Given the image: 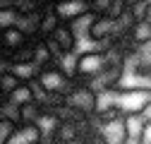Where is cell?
Listing matches in <instances>:
<instances>
[{
    "instance_id": "cell-15",
    "label": "cell",
    "mask_w": 151,
    "mask_h": 144,
    "mask_svg": "<svg viewBox=\"0 0 151 144\" xmlns=\"http://www.w3.org/2000/svg\"><path fill=\"white\" fill-rule=\"evenodd\" d=\"M146 118L142 115V113H137V115H125V125H127V135L129 137H134V139H142V135H144V127H146Z\"/></svg>"
},
{
    "instance_id": "cell-13",
    "label": "cell",
    "mask_w": 151,
    "mask_h": 144,
    "mask_svg": "<svg viewBox=\"0 0 151 144\" xmlns=\"http://www.w3.org/2000/svg\"><path fill=\"white\" fill-rule=\"evenodd\" d=\"M10 72H12L19 82H36V79H39L41 67L36 65V63H24V65H12Z\"/></svg>"
},
{
    "instance_id": "cell-4",
    "label": "cell",
    "mask_w": 151,
    "mask_h": 144,
    "mask_svg": "<svg viewBox=\"0 0 151 144\" xmlns=\"http://www.w3.org/2000/svg\"><path fill=\"white\" fill-rule=\"evenodd\" d=\"M65 103L72 108L74 113L93 118L96 111H99V91H96V89H91L86 82H79L77 79V86L65 96Z\"/></svg>"
},
{
    "instance_id": "cell-19",
    "label": "cell",
    "mask_w": 151,
    "mask_h": 144,
    "mask_svg": "<svg viewBox=\"0 0 151 144\" xmlns=\"http://www.w3.org/2000/svg\"><path fill=\"white\" fill-rule=\"evenodd\" d=\"M17 127H19L17 122H12V120H3V118H0V144H7L10 137L17 132Z\"/></svg>"
},
{
    "instance_id": "cell-2",
    "label": "cell",
    "mask_w": 151,
    "mask_h": 144,
    "mask_svg": "<svg viewBox=\"0 0 151 144\" xmlns=\"http://www.w3.org/2000/svg\"><path fill=\"white\" fill-rule=\"evenodd\" d=\"M118 106L125 115H137L144 113L151 106V84L139 86H120L118 89Z\"/></svg>"
},
{
    "instance_id": "cell-1",
    "label": "cell",
    "mask_w": 151,
    "mask_h": 144,
    "mask_svg": "<svg viewBox=\"0 0 151 144\" xmlns=\"http://www.w3.org/2000/svg\"><path fill=\"white\" fill-rule=\"evenodd\" d=\"M108 65H113V63L108 58L106 48H91V50L77 53V75H74V79L91 82L93 77H99Z\"/></svg>"
},
{
    "instance_id": "cell-6",
    "label": "cell",
    "mask_w": 151,
    "mask_h": 144,
    "mask_svg": "<svg viewBox=\"0 0 151 144\" xmlns=\"http://www.w3.org/2000/svg\"><path fill=\"white\" fill-rule=\"evenodd\" d=\"M55 7H58L63 22H67V24H72L74 19H79V17L91 12V3L89 0H65V3H58Z\"/></svg>"
},
{
    "instance_id": "cell-20",
    "label": "cell",
    "mask_w": 151,
    "mask_h": 144,
    "mask_svg": "<svg viewBox=\"0 0 151 144\" xmlns=\"http://www.w3.org/2000/svg\"><path fill=\"white\" fill-rule=\"evenodd\" d=\"M122 3H125L127 10H129V7H137V5H142V3H146V0H122Z\"/></svg>"
},
{
    "instance_id": "cell-10",
    "label": "cell",
    "mask_w": 151,
    "mask_h": 144,
    "mask_svg": "<svg viewBox=\"0 0 151 144\" xmlns=\"http://www.w3.org/2000/svg\"><path fill=\"white\" fill-rule=\"evenodd\" d=\"M63 24V17L55 5H46L41 7V36H50L55 29Z\"/></svg>"
},
{
    "instance_id": "cell-9",
    "label": "cell",
    "mask_w": 151,
    "mask_h": 144,
    "mask_svg": "<svg viewBox=\"0 0 151 144\" xmlns=\"http://www.w3.org/2000/svg\"><path fill=\"white\" fill-rule=\"evenodd\" d=\"M31 41H34V39H29V36H27L24 31H19L17 27L3 29V50H0V53H12V50L22 48V46H27V43H31Z\"/></svg>"
},
{
    "instance_id": "cell-12",
    "label": "cell",
    "mask_w": 151,
    "mask_h": 144,
    "mask_svg": "<svg viewBox=\"0 0 151 144\" xmlns=\"http://www.w3.org/2000/svg\"><path fill=\"white\" fill-rule=\"evenodd\" d=\"M129 41L134 43L137 48H142V46H149L151 43V22H137L134 27L129 29Z\"/></svg>"
},
{
    "instance_id": "cell-21",
    "label": "cell",
    "mask_w": 151,
    "mask_h": 144,
    "mask_svg": "<svg viewBox=\"0 0 151 144\" xmlns=\"http://www.w3.org/2000/svg\"><path fill=\"white\" fill-rule=\"evenodd\" d=\"M146 22H151V3H149V12H146Z\"/></svg>"
},
{
    "instance_id": "cell-5",
    "label": "cell",
    "mask_w": 151,
    "mask_h": 144,
    "mask_svg": "<svg viewBox=\"0 0 151 144\" xmlns=\"http://www.w3.org/2000/svg\"><path fill=\"white\" fill-rule=\"evenodd\" d=\"M96 127H99V144H127V139H129L125 115L118 120H110V122H96Z\"/></svg>"
},
{
    "instance_id": "cell-16",
    "label": "cell",
    "mask_w": 151,
    "mask_h": 144,
    "mask_svg": "<svg viewBox=\"0 0 151 144\" xmlns=\"http://www.w3.org/2000/svg\"><path fill=\"white\" fill-rule=\"evenodd\" d=\"M0 118L3 120H12L17 125H22V113H19V106H14L7 99H0Z\"/></svg>"
},
{
    "instance_id": "cell-18",
    "label": "cell",
    "mask_w": 151,
    "mask_h": 144,
    "mask_svg": "<svg viewBox=\"0 0 151 144\" xmlns=\"http://www.w3.org/2000/svg\"><path fill=\"white\" fill-rule=\"evenodd\" d=\"M17 19H19V10H14V7H0V27H3V29L17 27Z\"/></svg>"
},
{
    "instance_id": "cell-11",
    "label": "cell",
    "mask_w": 151,
    "mask_h": 144,
    "mask_svg": "<svg viewBox=\"0 0 151 144\" xmlns=\"http://www.w3.org/2000/svg\"><path fill=\"white\" fill-rule=\"evenodd\" d=\"M0 55H3V58H10L12 65L36 63V46H34V41H31V43H27V46H22V48H17V50H12V53H0Z\"/></svg>"
},
{
    "instance_id": "cell-17",
    "label": "cell",
    "mask_w": 151,
    "mask_h": 144,
    "mask_svg": "<svg viewBox=\"0 0 151 144\" xmlns=\"http://www.w3.org/2000/svg\"><path fill=\"white\" fill-rule=\"evenodd\" d=\"M19 84H22V82L17 79L12 72H0V99H7Z\"/></svg>"
},
{
    "instance_id": "cell-14",
    "label": "cell",
    "mask_w": 151,
    "mask_h": 144,
    "mask_svg": "<svg viewBox=\"0 0 151 144\" xmlns=\"http://www.w3.org/2000/svg\"><path fill=\"white\" fill-rule=\"evenodd\" d=\"M7 101H12L14 106H24V103L36 101V99H34V86H31V82H22V84L7 96Z\"/></svg>"
},
{
    "instance_id": "cell-8",
    "label": "cell",
    "mask_w": 151,
    "mask_h": 144,
    "mask_svg": "<svg viewBox=\"0 0 151 144\" xmlns=\"http://www.w3.org/2000/svg\"><path fill=\"white\" fill-rule=\"evenodd\" d=\"M50 39L58 43L65 53H77V43H79V36L74 34V29L67 24V22H63L58 29H55L53 34H50Z\"/></svg>"
},
{
    "instance_id": "cell-3",
    "label": "cell",
    "mask_w": 151,
    "mask_h": 144,
    "mask_svg": "<svg viewBox=\"0 0 151 144\" xmlns=\"http://www.w3.org/2000/svg\"><path fill=\"white\" fill-rule=\"evenodd\" d=\"M39 82L48 94H53V96H67L74 86H77V79L74 77H70L67 72L55 63V65H48V67H41V72H39Z\"/></svg>"
},
{
    "instance_id": "cell-7",
    "label": "cell",
    "mask_w": 151,
    "mask_h": 144,
    "mask_svg": "<svg viewBox=\"0 0 151 144\" xmlns=\"http://www.w3.org/2000/svg\"><path fill=\"white\" fill-rule=\"evenodd\" d=\"M43 142H46V135L41 130V125L34 122V125H19L7 144H43Z\"/></svg>"
}]
</instances>
